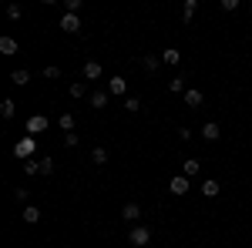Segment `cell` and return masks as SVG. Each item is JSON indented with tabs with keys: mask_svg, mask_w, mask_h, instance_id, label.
Returning a JSON list of instances; mask_svg holds the SVG:
<instances>
[{
	"mask_svg": "<svg viewBox=\"0 0 252 248\" xmlns=\"http://www.w3.org/2000/svg\"><path fill=\"white\" fill-rule=\"evenodd\" d=\"M7 17H10V20L20 17V7H17V3H10V7H7Z\"/></svg>",
	"mask_w": 252,
	"mask_h": 248,
	"instance_id": "cell-32",
	"label": "cell"
},
{
	"mask_svg": "<svg viewBox=\"0 0 252 248\" xmlns=\"http://www.w3.org/2000/svg\"><path fill=\"white\" fill-rule=\"evenodd\" d=\"M125 108H128V111H141V101H138V97H125Z\"/></svg>",
	"mask_w": 252,
	"mask_h": 248,
	"instance_id": "cell-28",
	"label": "cell"
},
{
	"mask_svg": "<svg viewBox=\"0 0 252 248\" xmlns=\"http://www.w3.org/2000/svg\"><path fill=\"white\" fill-rule=\"evenodd\" d=\"M78 141H81V138H78L74 131H71V134H64V148H78Z\"/></svg>",
	"mask_w": 252,
	"mask_h": 248,
	"instance_id": "cell-27",
	"label": "cell"
},
{
	"mask_svg": "<svg viewBox=\"0 0 252 248\" xmlns=\"http://www.w3.org/2000/svg\"><path fill=\"white\" fill-rule=\"evenodd\" d=\"M185 104H189V108H198V104H202V91L189 87V91H185Z\"/></svg>",
	"mask_w": 252,
	"mask_h": 248,
	"instance_id": "cell-16",
	"label": "cell"
},
{
	"mask_svg": "<svg viewBox=\"0 0 252 248\" xmlns=\"http://www.w3.org/2000/svg\"><path fill=\"white\" fill-rule=\"evenodd\" d=\"M0 54H3V57L17 54V40H14V37H0Z\"/></svg>",
	"mask_w": 252,
	"mask_h": 248,
	"instance_id": "cell-13",
	"label": "cell"
},
{
	"mask_svg": "<svg viewBox=\"0 0 252 248\" xmlns=\"http://www.w3.org/2000/svg\"><path fill=\"white\" fill-rule=\"evenodd\" d=\"M189 188H192V185H189L185 174H175L172 181H168V191H172V194H189Z\"/></svg>",
	"mask_w": 252,
	"mask_h": 248,
	"instance_id": "cell-5",
	"label": "cell"
},
{
	"mask_svg": "<svg viewBox=\"0 0 252 248\" xmlns=\"http://www.w3.org/2000/svg\"><path fill=\"white\" fill-rule=\"evenodd\" d=\"M202 138H205V141H219V138H222V128H219L215 121H205V124H202Z\"/></svg>",
	"mask_w": 252,
	"mask_h": 248,
	"instance_id": "cell-6",
	"label": "cell"
},
{
	"mask_svg": "<svg viewBox=\"0 0 252 248\" xmlns=\"http://www.w3.org/2000/svg\"><path fill=\"white\" fill-rule=\"evenodd\" d=\"M198 171H202V161H198V158H189V161H182V174H185V178H195Z\"/></svg>",
	"mask_w": 252,
	"mask_h": 248,
	"instance_id": "cell-7",
	"label": "cell"
},
{
	"mask_svg": "<svg viewBox=\"0 0 252 248\" xmlns=\"http://www.w3.org/2000/svg\"><path fill=\"white\" fill-rule=\"evenodd\" d=\"M222 10H225V14H232V10H239V0H222Z\"/></svg>",
	"mask_w": 252,
	"mask_h": 248,
	"instance_id": "cell-30",
	"label": "cell"
},
{
	"mask_svg": "<svg viewBox=\"0 0 252 248\" xmlns=\"http://www.w3.org/2000/svg\"><path fill=\"white\" fill-rule=\"evenodd\" d=\"M64 7H67V14H78V10H81V0H64Z\"/></svg>",
	"mask_w": 252,
	"mask_h": 248,
	"instance_id": "cell-29",
	"label": "cell"
},
{
	"mask_svg": "<svg viewBox=\"0 0 252 248\" xmlns=\"http://www.w3.org/2000/svg\"><path fill=\"white\" fill-rule=\"evenodd\" d=\"M202 194H205V198H215V194H219V191H222V185H219V181H215V178H205V181H202Z\"/></svg>",
	"mask_w": 252,
	"mask_h": 248,
	"instance_id": "cell-10",
	"label": "cell"
},
{
	"mask_svg": "<svg viewBox=\"0 0 252 248\" xmlns=\"http://www.w3.org/2000/svg\"><path fill=\"white\" fill-rule=\"evenodd\" d=\"M67 94H71L74 101H78V97H84V94H88V87H84V84H71V87H67Z\"/></svg>",
	"mask_w": 252,
	"mask_h": 248,
	"instance_id": "cell-24",
	"label": "cell"
},
{
	"mask_svg": "<svg viewBox=\"0 0 252 248\" xmlns=\"http://www.w3.org/2000/svg\"><path fill=\"white\" fill-rule=\"evenodd\" d=\"M168 91H172V94H182V91H185V77L182 74L172 77V81H168Z\"/></svg>",
	"mask_w": 252,
	"mask_h": 248,
	"instance_id": "cell-17",
	"label": "cell"
},
{
	"mask_svg": "<svg viewBox=\"0 0 252 248\" xmlns=\"http://www.w3.org/2000/svg\"><path fill=\"white\" fill-rule=\"evenodd\" d=\"M58 124L64 128V134H71V131H74V114H61Z\"/></svg>",
	"mask_w": 252,
	"mask_h": 248,
	"instance_id": "cell-20",
	"label": "cell"
},
{
	"mask_svg": "<svg viewBox=\"0 0 252 248\" xmlns=\"http://www.w3.org/2000/svg\"><path fill=\"white\" fill-rule=\"evenodd\" d=\"M148 238H152V231L145 228V225H138V228H131V235H128V242H131L135 248H145V245H148Z\"/></svg>",
	"mask_w": 252,
	"mask_h": 248,
	"instance_id": "cell-2",
	"label": "cell"
},
{
	"mask_svg": "<svg viewBox=\"0 0 252 248\" xmlns=\"http://www.w3.org/2000/svg\"><path fill=\"white\" fill-rule=\"evenodd\" d=\"M40 131H47V117H44V114L27 117V134H31V138H37Z\"/></svg>",
	"mask_w": 252,
	"mask_h": 248,
	"instance_id": "cell-3",
	"label": "cell"
},
{
	"mask_svg": "<svg viewBox=\"0 0 252 248\" xmlns=\"http://www.w3.org/2000/svg\"><path fill=\"white\" fill-rule=\"evenodd\" d=\"M121 218H125V221H138V218H141V208H138V201H128V205L121 208Z\"/></svg>",
	"mask_w": 252,
	"mask_h": 248,
	"instance_id": "cell-9",
	"label": "cell"
},
{
	"mask_svg": "<svg viewBox=\"0 0 252 248\" xmlns=\"http://www.w3.org/2000/svg\"><path fill=\"white\" fill-rule=\"evenodd\" d=\"M24 221H27V225H37V221H40V208L27 205V208H24Z\"/></svg>",
	"mask_w": 252,
	"mask_h": 248,
	"instance_id": "cell-15",
	"label": "cell"
},
{
	"mask_svg": "<svg viewBox=\"0 0 252 248\" xmlns=\"http://www.w3.org/2000/svg\"><path fill=\"white\" fill-rule=\"evenodd\" d=\"M91 161H94V165H108V151H104V148H94V151H91Z\"/></svg>",
	"mask_w": 252,
	"mask_h": 248,
	"instance_id": "cell-22",
	"label": "cell"
},
{
	"mask_svg": "<svg viewBox=\"0 0 252 248\" xmlns=\"http://www.w3.org/2000/svg\"><path fill=\"white\" fill-rule=\"evenodd\" d=\"M10 81H14L17 87H24V84L31 81V74H27V71H14V74H10Z\"/></svg>",
	"mask_w": 252,
	"mask_h": 248,
	"instance_id": "cell-23",
	"label": "cell"
},
{
	"mask_svg": "<svg viewBox=\"0 0 252 248\" xmlns=\"http://www.w3.org/2000/svg\"><path fill=\"white\" fill-rule=\"evenodd\" d=\"M108 91H91V94H88V101H91V108H97V111H101V108H108Z\"/></svg>",
	"mask_w": 252,
	"mask_h": 248,
	"instance_id": "cell-8",
	"label": "cell"
},
{
	"mask_svg": "<svg viewBox=\"0 0 252 248\" xmlns=\"http://www.w3.org/2000/svg\"><path fill=\"white\" fill-rule=\"evenodd\" d=\"M249 10H252V7H249Z\"/></svg>",
	"mask_w": 252,
	"mask_h": 248,
	"instance_id": "cell-33",
	"label": "cell"
},
{
	"mask_svg": "<svg viewBox=\"0 0 252 248\" xmlns=\"http://www.w3.org/2000/svg\"><path fill=\"white\" fill-rule=\"evenodd\" d=\"M84 77H88V81H97V77H101V64H97V60H88V64H84Z\"/></svg>",
	"mask_w": 252,
	"mask_h": 248,
	"instance_id": "cell-14",
	"label": "cell"
},
{
	"mask_svg": "<svg viewBox=\"0 0 252 248\" xmlns=\"http://www.w3.org/2000/svg\"><path fill=\"white\" fill-rule=\"evenodd\" d=\"M61 30H64V34H78L81 30V17L78 14H64V17H61Z\"/></svg>",
	"mask_w": 252,
	"mask_h": 248,
	"instance_id": "cell-4",
	"label": "cell"
},
{
	"mask_svg": "<svg viewBox=\"0 0 252 248\" xmlns=\"http://www.w3.org/2000/svg\"><path fill=\"white\" fill-rule=\"evenodd\" d=\"M34 148H37V141H34V138L27 134V138H20L17 144H14V154H17V158H24V161H31V154H34Z\"/></svg>",
	"mask_w": 252,
	"mask_h": 248,
	"instance_id": "cell-1",
	"label": "cell"
},
{
	"mask_svg": "<svg viewBox=\"0 0 252 248\" xmlns=\"http://www.w3.org/2000/svg\"><path fill=\"white\" fill-rule=\"evenodd\" d=\"M0 114H3V117H14V114H17V104H14V101L7 97V101L0 104Z\"/></svg>",
	"mask_w": 252,
	"mask_h": 248,
	"instance_id": "cell-19",
	"label": "cell"
},
{
	"mask_svg": "<svg viewBox=\"0 0 252 248\" xmlns=\"http://www.w3.org/2000/svg\"><path fill=\"white\" fill-rule=\"evenodd\" d=\"M24 171H27V174H40V161H37V158L24 161Z\"/></svg>",
	"mask_w": 252,
	"mask_h": 248,
	"instance_id": "cell-25",
	"label": "cell"
},
{
	"mask_svg": "<svg viewBox=\"0 0 252 248\" xmlns=\"http://www.w3.org/2000/svg\"><path fill=\"white\" fill-rule=\"evenodd\" d=\"M40 161V174H51L54 171V158H37Z\"/></svg>",
	"mask_w": 252,
	"mask_h": 248,
	"instance_id": "cell-26",
	"label": "cell"
},
{
	"mask_svg": "<svg viewBox=\"0 0 252 248\" xmlns=\"http://www.w3.org/2000/svg\"><path fill=\"white\" fill-rule=\"evenodd\" d=\"M125 91H128V81L125 77H111L108 81V94H125Z\"/></svg>",
	"mask_w": 252,
	"mask_h": 248,
	"instance_id": "cell-11",
	"label": "cell"
},
{
	"mask_svg": "<svg viewBox=\"0 0 252 248\" xmlns=\"http://www.w3.org/2000/svg\"><path fill=\"white\" fill-rule=\"evenodd\" d=\"M44 77H51V81L61 77V67H54V64H51V67H44Z\"/></svg>",
	"mask_w": 252,
	"mask_h": 248,
	"instance_id": "cell-31",
	"label": "cell"
},
{
	"mask_svg": "<svg viewBox=\"0 0 252 248\" xmlns=\"http://www.w3.org/2000/svg\"><path fill=\"white\" fill-rule=\"evenodd\" d=\"M141 64H145V71H158V67H161V57H155V54H148V57L141 60Z\"/></svg>",
	"mask_w": 252,
	"mask_h": 248,
	"instance_id": "cell-21",
	"label": "cell"
},
{
	"mask_svg": "<svg viewBox=\"0 0 252 248\" xmlns=\"http://www.w3.org/2000/svg\"><path fill=\"white\" fill-rule=\"evenodd\" d=\"M161 60H165V64H182V51H178V47H165V51H161Z\"/></svg>",
	"mask_w": 252,
	"mask_h": 248,
	"instance_id": "cell-12",
	"label": "cell"
},
{
	"mask_svg": "<svg viewBox=\"0 0 252 248\" xmlns=\"http://www.w3.org/2000/svg\"><path fill=\"white\" fill-rule=\"evenodd\" d=\"M195 10H198V3H195V0H185V7H182V20H192Z\"/></svg>",
	"mask_w": 252,
	"mask_h": 248,
	"instance_id": "cell-18",
	"label": "cell"
}]
</instances>
